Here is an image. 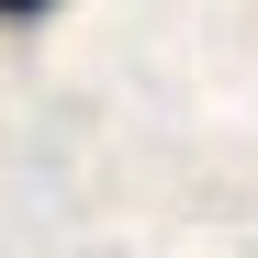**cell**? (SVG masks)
<instances>
[{"label": "cell", "mask_w": 258, "mask_h": 258, "mask_svg": "<svg viewBox=\"0 0 258 258\" xmlns=\"http://www.w3.org/2000/svg\"><path fill=\"white\" fill-rule=\"evenodd\" d=\"M56 12V0H0V23H45Z\"/></svg>", "instance_id": "cell-1"}]
</instances>
